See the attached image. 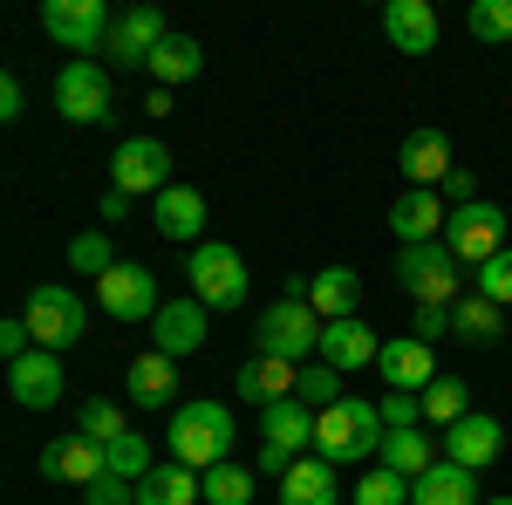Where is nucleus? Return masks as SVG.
Wrapping results in <instances>:
<instances>
[{
	"label": "nucleus",
	"instance_id": "nucleus-1",
	"mask_svg": "<svg viewBox=\"0 0 512 505\" xmlns=\"http://www.w3.org/2000/svg\"><path fill=\"white\" fill-rule=\"evenodd\" d=\"M383 437H390V424H383V410L369 403V396H342L335 410H321L315 417V458H328V465H369L376 451H383Z\"/></svg>",
	"mask_w": 512,
	"mask_h": 505
},
{
	"label": "nucleus",
	"instance_id": "nucleus-2",
	"mask_svg": "<svg viewBox=\"0 0 512 505\" xmlns=\"http://www.w3.org/2000/svg\"><path fill=\"white\" fill-rule=\"evenodd\" d=\"M164 444H171V458H178V465H192L198 478H205L212 465H226V458H233V410H226V403H212V396H192V403H178V410H171Z\"/></svg>",
	"mask_w": 512,
	"mask_h": 505
},
{
	"label": "nucleus",
	"instance_id": "nucleus-3",
	"mask_svg": "<svg viewBox=\"0 0 512 505\" xmlns=\"http://www.w3.org/2000/svg\"><path fill=\"white\" fill-rule=\"evenodd\" d=\"M185 280H192V301H198L205 314L246 308V260H239V246H226V239H205V246H192Z\"/></svg>",
	"mask_w": 512,
	"mask_h": 505
},
{
	"label": "nucleus",
	"instance_id": "nucleus-4",
	"mask_svg": "<svg viewBox=\"0 0 512 505\" xmlns=\"http://www.w3.org/2000/svg\"><path fill=\"white\" fill-rule=\"evenodd\" d=\"M458 280H465V267H458V253H451L444 239L396 253V287H403L417 308H458Z\"/></svg>",
	"mask_w": 512,
	"mask_h": 505
},
{
	"label": "nucleus",
	"instance_id": "nucleus-5",
	"mask_svg": "<svg viewBox=\"0 0 512 505\" xmlns=\"http://www.w3.org/2000/svg\"><path fill=\"white\" fill-rule=\"evenodd\" d=\"M321 328H328V321H321L308 301L280 294L274 308H260V328H253V335H260V349H253V355H280V362H315V355H321Z\"/></svg>",
	"mask_w": 512,
	"mask_h": 505
},
{
	"label": "nucleus",
	"instance_id": "nucleus-6",
	"mask_svg": "<svg viewBox=\"0 0 512 505\" xmlns=\"http://www.w3.org/2000/svg\"><path fill=\"white\" fill-rule=\"evenodd\" d=\"M28 335H35V349H48V355H69L82 342V328H89V308H82V294L76 287H35L28 294Z\"/></svg>",
	"mask_w": 512,
	"mask_h": 505
},
{
	"label": "nucleus",
	"instance_id": "nucleus-7",
	"mask_svg": "<svg viewBox=\"0 0 512 505\" xmlns=\"http://www.w3.org/2000/svg\"><path fill=\"white\" fill-rule=\"evenodd\" d=\"M110 28H117V14L103 0H41V35L55 48H69L76 62H89L110 41Z\"/></svg>",
	"mask_w": 512,
	"mask_h": 505
},
{
	"label": "nucleus",
	"instance_id": "nucleus-8",
	"mask_svg": "<svg viewBox=\"0 0 512 505\" xmlns=\"http://www.w3.org/2000/svg\"><path fill=\"white\" fill-rule=\"evenodd\" d=\"M444 246L458 253V267H485V260H499L506 253V212L492 205V198H472V205H458L451 212V226H444Z\"/></svg>",
	"mask_w": 512,
	"mask_h": 505
},
{
	"label": "nucleus",
	"instance_id": "nucleus-9",
	"mask_svg": "<svg viewBox=\"0 0 512 505\" xmlns=\"http://www.w3.org/2000/svg\"><path fill=\"white\" fill-rule=\"evenodd\" d=\"M110 192H123V198L171 192V151H164L158 137H123L117 157H110Z\"/></svg>",
	"mask_w": 512,
	"mask_h": 505
},
{
	"label": "nucleus",
	"instance_id": "nucleus-10",
	"mask_svg": "<svg viewBox=\"0 0 512 505\" xmlns=\"http://www.w3.org/2000/svg\"><path fill=\"white\" fill-rule=\"evenodd\" d=\"M96 308L110 314V321H158L164 294H158V273L151 267H110L103 280H96Z\"/></svg>",
	"mask_w": 512,
	"mask_h": 505
},
{
	"label": "nucleus",
	"instance_id": "nucleus-11",
	"mask_svg": "<svg viewBox=\"0 0 512 505\" xmlns=\"http://www.w3.org/2000/svg\"><path fill=\"white\" fill-rule=\"evenodd\" d=\"M55 110L69 123H110V69H96V62H62V76H55Z\"/></svg>",
	"mask_w": 512,
	"mask_h": 505
},
{
	"label": "nucleus",
	"instance_id": "nucleus-12",
	"mask_svg": "<svg viewBox=\"0 0 512 505\" xmlns=\"http://www.w3.org/2000/svg\"><path fill=\"white\" fill-rule=\"evenodd\" d=\"M164 41H171V28H164L158 7H123L110 41H103V55H110L117 69H151V55H158Z\"/></svg>",
	"mask_w": 512,
	"mask_h": 505
},
{
	"label": "nucleus",
	"instance_id": "nucleus-13",
	"mask_svg": "<svg viewBox=\"0 0 512 505\" xmlns=\"http://www.w3.org/2000/svg\"><path fill=\"white\" fill-rule=\"evenodd\" d=\"M396 171L410 178V192H437L458 164H451V137L437 130V123H417L410 137H403V151H396Z\"/></svg>",
	"mask_w": 512,
	"mask_h": 505
},
{
	"label": "nucleus",
	"instance_id": "nucleus-14",
	"mask_svg": "<svg viewBox=\"0 0 512 505\" xmlns=\"http://www.w3.org/2000/svg\"><path fill=\"white\" fill-rule=\"evenodd\" d=\"M62 355H48V349H28L21 362H7V389H14V403L21 410H55L62 403Z\"/></svg>",
	"mask_w": 512,
	"mask_h": 505
},
{
	"label": "nucleus",
	"instance_id": "nucleus-15",
	"mask_svg": "<svg viewBox=\"0 0 512 505\" xmlns=\"http://www.w3.org/2000/svg\"><path fill=\"white\" fill-rule=\"evenodd\" d=\"M437 444H444V458H451V465L485 471V465H499V451H506V424H499V417H485V410H472L465 424H451Z\"/></svg>",
	"mask_w": 512,
	"mask_h": 505
},
{
	"label": "nucleus",
	"instance_id": "nucleus-16",
	"mask_svg": "<svg viewBox=\"0 0 512 505\" xmlns=\"http://www.w3.org/2000/svg\"><path fill=\"white\" fill-rule=\"evenodd\" d=\"M110 471V451L96 444V437H55L48 451H41V478H55V485H96Z\"/></svg>",
	"mask_w": 512,
	"mask_h": 505
},
{
	"label": "nucleus",
	"instance_id": "nucleus-17",
	"mask_svg": "<svg viewBox=\"0 0 512 505\" xmlns=\"http://www.w3.org/2000/svg\"><path fill=\"white\" fill-rule=\"evenodd\" d=\"M376 369H383V383H390V389L424 396V389L437 383V349H431V342H417V335H396V342H383Z\"/></svg>",
	"mask_w": 512,
	"mask_h": 505
},
{
	"label": "nucleus",
	"instance_id": "nucleus-18",
	"mask_svg": "<svg viewBox=\"0 0 512 505\" xmlns=\"http://www.w3.org/2000/svg\"><path fill=\"white\" fill-rule=\"evenodd\" d=\"M294 383H301V362H280V355H253V362H246V369L233 376L239 403H253V410L294 403Z\"/></svg>",
	"mask_w": 512,
	"mask_h": 505
},
{
	"label": "nucleus",
	"instance_id": "nucleus-19",
	"mask_svg": "<svg viewBox=\"0 0 512 505\" xmlns=\"http://www.w3.org/2000/svg\"><path fill=\"white\" fill-rule=\"evenodd\" d=\"M383 35H390L396 55H431L437 35H444V21H437L431 0H390V7H383Z\"/></svg>",
	"mask_w": 512,
	"mask_h": 505
},
{
	"label": "nucleus",
	"instance_id": "nucleus-20",
	"mask_svg": "<svg viewBox=\"0 0 512 505\" xmlns=\"http://www.w3.org/2000/svg\"><path fill=\"white\" fill-rule=\"evenodd\" d=\"M151 226L178 246H205V192L198 185H171L151 198Z\"/></svg>",
	"mask_w": 512,
	"mask_h": 505
},
{
	"label": "nucleus",
	"instance_id": "nucleus-21",
	"mask_svg": "<svg viewBox=\"0 0 512 505\" xmlns=\"http://www.w3.org/2000/svg\"><path fill=\"white\" fill-rule=\"evenodd\" d=\"M260 451H274V458H301V451H315V410L308 403H274V410H260Z\"/></svg>",
	"mask_w": 512,
	"mask_h": 505
},
{
	"label": "nucleus",
	"instance_id": "nucleus-22",
	"mask_svg": "<svg viewBox=\"0 0 512 505\" xmlns=\"http://www.w3.org/2000/svg\"><path fill=\"white\" fill-rule=\"evenodd\" d=\"M444 226H451L444 192H403L390 205V233L403 239V246H431V239H444Z\"/></svg>",
	"mask_w": 512,
	"mask_h": 505
},
{
	"label": "nucleus",
	"instance_id": "nucleus-23",
	"mask_svg": "<svg viewBox=\"0 0 512 505\" xmlns=\"http://www.w3.org/2000/svg\"><path fill=\"white\" fill-rule=\"evenodd\" d=\"M376 355H383V335H376L362 314H355V321H328V328H321V362H328V369H342V376L369 369Z\"/></svg>",
	"mask_w": 512,
	"mask_h": 505
},
{
	"label": "nucleus",
	"instance_id": "nucleus-24",
	"mask_svg": "<svg viewBox=\"0 0 512 505\" xmlns=\"http://www.w3.org/2000/svg\"><path fill=\"white\" fill-rule=\"evenodd\" d=\"M151 349L171 355V362L205 349V308H198V301H164L158 321H151Z\"/></svg>",
	"mask_w": 512,
	"mask_h": 505
},
{
	"label": "nucleus",
	"instance_id": "nucleus-25",
	"mask_svg": "<svg viewBox=\"0 0 512 505\" xmlns=\"http://www.w3.org/2000/svg\"><path fill=\"white\" fill-rule=\"evenodd\" d=\"M280 505H342V478L328 458H294V471L280 478Z\"/></svg>",
	"mask_w": 512,
	"mask_h": 505
},
{
	"label": "nucleus",
	"instance_id": "nucleus-26",
	"mask_svg": "<svg viewBox=\"0 0 512 505\" xmlns=\"http://www.w3.org/2000/svg\"><path fill=\"white\" fill-rule=\"evenodd\" d=\"M130 403L137 410H178V362L171 355H137L130 362Z\"/></svg>",
	"mask_w": 512,
	"mask_h": 505
},
{
	"label": "nucleus",
	"instance_id": "nucleus-27",
	"mask_svg": "<svg viewBox=\"0 0 512 505\" xmlns=\"http://www.w3.org/2000/svg\"><path fill=\"white\" fill-rule=\"evenodd\" d=\"M355 301H362V273L355 267L308 273V308H315L321 321H355Z\"/></svg>",
	"mask_w": 512,
	"mask_h": 505
},
{
	"label": "nucleus",
	"instance_id": "nucleus-28",
	"mask_svg": "<svg viewBox=\"0 0 512 505\" xmlns=\"http://www.w3.org/2000/svg\"><path fill=\"white\" fill-rule=\"evenodd\" d=\"M205 499V478L192 465H178V458H164L137 478V505H198Z\"/></svg>",
	"mask_w": 512,
	"mask_h": 505
},
{
	"label": "nucleus",
	"instance_id": "nucleus-29",
	"mask_svg": "<svg viewBox=\"0 0 512 505\" xmlns=\"http://www.w3.org/2000/svg\"><path fill=\"white\" fill-rule=\"evenodd\" d=\"M410 505H478V471L437 458V465L410 485Z\"/></svg>",
	"mask_w": 512,
	"mask_h": 505
},
{
	"label": "nucleus",
	"instance_id": "nucleus-30",
	"mask_svg": "<svg viewBox=\"0 0 512 505\" xmlns=\"http://www.w3.org/2000/svg\"><path fill=\"white\" fill-rule=\"evenodd\" d=\"M376 465H390L396 478H424V471L437 465V437H424V430H390L383 437V451H376Z\"/></svg>",
	"mask_w": 512,
	"mask_h": 505
},
{
	"label": "nucleus",
	"instance_id": "nucleus-31",
	"mask_svg": "<svg viewBox=\"0 0 512 505\" xmlns=\"http://www.w3.org/2000/svg\"><path fill=\"white\" fill-rule=\"evenodd\" d=\"M198 76H205V48L192 35H171L151 55V89H178V82H198Z\"/></svg>",
	"mask_w": 512,
	"mask_h": 505
},
{
	"label": "nucleus",
	"instance_id": "nucleus-32",
	"mask_svg": "<svg viewBox=\"0 0 512 505\" xmlns=\"http://www.w3.org/2000/svg\"><path fill=\"white\" fill-rule=\"evenodd\" d=\"M451 335H458V342H472V349H485V342H499V335H506V308H499V301H485V294H465V301L451 308Z\"/></svg>",
	"mask_w": 512,
	"mask_h": 505
},
{
	"label": "nucleus",
	"instance_id": "nucleus-33",
	"mask_svg": "<svg viewBox=\"0 0 512 505\" xmlns=\"http://www.w3.org/2000/svg\"><path fill=\"white\" fill-rule=\"evenodd\" d=\"M465 417H472V389L458 383V376H437V383L424 389V424L451 430V424H465Z\"/></svg>",
	"mask_w": 512,
	"mask_h": 505
},
{
	"label": "nucleus",
	"instance_id": "nucleus-34",
	"mask_svg": "<svg viewBox=\"0 0 512 505\" xmlns=\"http://www.w3.org/2000/svg\"><path fill=\"white\" fill-rule=\"evenodd\" d=\"M342 396H349V389H342V369H328V362H301V383H294V403H308V410H335V403H342Z\"/></svg>",
	"mask_w": 512,
	"mask_h": 505
},
{
	"label": "nucleus",
	"instance_id": "nucleus-35",
	"mask_svg": "<svg viewBox=\"0 0 512 505\" xmlns=\"http://www.w3.org/2000/svg\"><path fill=\"white\" fill-rule=\"evenodd\" d=\"M253 492H260V471L233 465V458L205 471V505H253Z\"/></svg>",
	"mask_w": 512,
	"mask_h": 505
},
{
	"label": "nucleus",
	"instance_id": "nucleus-36",
	"mask_svg": "<svg viewBox=\"0 0 512 505\" xmlns=\"http://www.w3.org/2000/svg\"><path fill=\"white\" fill-rule=\"evenodd\" d=\"M465 28H472V41L506 48L512 41V0H472V7H465Z\"/></svg>",
	"mask_w": 512,
	"mask_h": 505
},
{
	"label": "nucleus",
	"instance_id": "nucleus-37",
	"mask_svg": "<svg viewBox=\"0 0 512 505\" xmlns=\"http://www.w3.org/2000/svg\"><path fill=\"white\" fill-rule=\"evenodd\" d=\"M349 505H410V478H396L390 465H369L362 485L349 492Z\"/></svg>",
	"mask_w": 512,
	"mask_h": 505
},
{
	"label": "nucleus",
	"instance_id": "nucleus-38",
	"mask_svg": "<svg viewBox=\"0 0 512 505\" xmlns=\"http://www.w3.org/2000/svg\"><path fill=\"white\" fill-rule=\"evenodd\" d=\"M76 430H82V437H96V444H117V437H123L130 424H123V410L110 403V396H82Z\"/></svg>",
	"mask_w": 512,
	"mask_h": 505
},
{
	"label": "nucleus",
	"instance_id": "nucleus-39",
	"mask_svg": "<svg viewBox=\"0 0 512 505\" xmlns=\"http://www.w3.org/2000/svg\"><path fill=\"white\" fill-rule=\"evenodd\" d=\"M69 267L103 280V273L123 267V260H117V246H110V233H76V239H69Z\"/></svg>",
	"mask_w": 512,
	"mask_h": 505
},
{
	"label": "nucleus",
	"instance_id": "nucleus-40",
	"mask_svg": "<svg viewBox=\"0 0 512 505\" xmlns=\"http://www.w3.org/2000/svg\"><path fill=\"white\" fill-rule=\"evenodd\" d=\"M103 451H110V471H117V478H130V485L151 471V437H137V430H123L117 444H103Z\"/></svg>",
	"mask_w": 512,
	"mask_h": 505
},
{
	"label": "nucleus",
	"instance_id": "nucleus-41",
	"mask_svg": "<svg viewBox=\"0 0 512 505\" xmlns=\"http://www.w3.org/2000/svg\"><path fill=\"white\" fill-rule=\"evenodd\" d=\"M478 294H485V301H499V308H512V246L499 253V260H485V267H478Z\"/></svg>",
	"mask_w": 512,
	"mask_h": 505
},
{
	"label": "nucleus",
	"instance_id": "nucleus-42",
	"mask_svg": "<svg viewBox=\"0 0 512 505\" xmlns=\"http://www.w3.org/2000/svg\"><path fill=\"white\" fill-rule=\"evenodd\" d=\"M376 410H383V424H390V430H424V396H403V389H390Z\"/></svg>",
	"mask_w": 512,
	"mask_h": 505
},
{
	"label": "nucleus",
	"instance_id": "nucleus-43",
	"mask_svg": "<svg viewBox=\"0 0 512 505\" xmlns=\"http://www.w3.org/2000/svg\"><path fill=\"white\" fill-rule=\"evenodd\" d=\"M82 505H137V485L117 478V471H103L96 485H82Z\"/></svg>",
	"mask_w": 512,
	"mask_h": 505
},
{
	"label": "nucleus",
	"instance_id": "nucleus-44",
	"mask_svg": "<svg viewBox=\"0 0 512 505\" xmlns=\"http://www.w3.org/2000/svg\"><path fill=\"white\" fill-rule=\"evenodd\" d=\"M410 335H417V342H444V335H451V308H417V321H410Z\"/></svg>",
	"mask_w": 512,
	"mask_h": 505
},
{
	"label": "nucleus",
	"instance_id": "nucleus-45",
	"mask_svg": "<svg viewBox=\"0 0 512 505\" xmlns=\"http://www.w3.org/2000/svg\"><path fill=\"white\" fill-rule=\"evenodd\" d=\"M437 192H444V205H451V212H458V205H472V198H478V178L465 171V164H458V171H451V178H444Z\"/></svg>",
	"mask_w": 512,
	"mask_h": 505
},
{
	"label": "nucleus",
	"instance_id": "nucleus-46",
	"mask_svg": "<svg viewBox=\"0 0 512 505\" xmlns=\"http://www.w3.org/2000/svg\"><path fill=\"white\" fill-rule=\"evenodd\" d=\"M28 349H35V335H28V321H0V355H7V362H21Z\"/></svg>",
	"mask_w": 512,
	"mask_h": 505
},
{
	"label": "nucleus",
	"instance_id": "nucleus-47",
	"mask_svg": "<svg viewBox=\"0 0 512 505\" xmlns=\"http://www.w3.org/2000/svg\"><path fill=\"white\" fill-rule=\"evenodd\" d=\"M21 103H28V96H21V76H0V123L21 117Z\"/></svg>",
	"mask_w": 512,
	"mask_h": 505
},
{
	"label": "nucleus",
	"instance_id": "nucleus-48",
	"mask_svg": "<svg viewBox=\"0 0 512 505\" xmlns=\"http://www.w3.org/2000/svg\"><path fill=\"white\" fill-rule=\"evenodd\" d=\"M485 505H512V492H499V499H485Z\"/></svg>",
	"mask_w": 512,
	"mask_h": 505
}]
</instances>
